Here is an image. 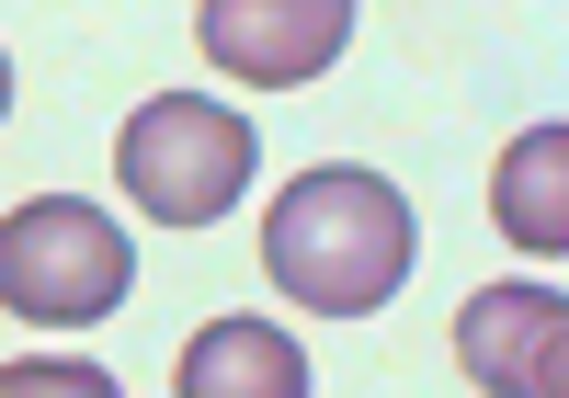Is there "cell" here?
Segmentation results:
<instances>
[{"label": "cell", "instance_id": "2", "mask_svg": "<svg viewBox=\"0 0 569 398\" xmlns=\"http://www.w3.org/2000/svg\"><path fill=\"white\" fill-rule=\"evenodd\" d=\"M114 171H126V193H137V217H160V228H217V217L251 193L262 137H251V115L206 103V91H160V103L126 115Z\"/></svg>", "mask_w": 569, "mask_h": 398}, {"label": "cell", "instance_id": "8", "mask_svg": "<svg viewBox=\"0 0 569 398\" xmlns=\"http://www.w3.org/2000/svg\"><path fill=\"white\" fill-rule=\"evenodd\" d=\"M547 398H569V354H558V387H547Z\"/></svg>", "mask_w": 569, "mask_h": 398}, {"label": "cell", "instance_id": "7", "mask_svg": "<svg viewBox=\"0 0 569 398\" xmlns=\"http://www.w3.org/2000/svg\"><path fill=\"white\" fill-rule=\"evenodd\" d=\"M490 217L512 251H569V126H525L501 148V171H490Z\"/></svg>", "mask_w": 569, "mask_h": 398}, {"label": "cell", "instance_id": "6", "mask_svg": "<svg viewBox=\"0 0 569 398\" xmlns=\"http://www.w3.org/2000/svg\"><path fill=\"white\" fill-rule=\"evenodd\" d=\"M182 398H308V354L273 319H206L171 365Z\"/></svg>", "mask_w": 569, "mask_h": 398}, {"label": "cell", "instance_id": "3", "mask_svg": "<svg viewBox=\"0 0 569 398\" xmlns=\"http://www.w3.org/2000/svg\"><path fill=\"white\" fill-rule=\"evenodd\" d=\"M137 251L103 206L80 193H34V206L0 217V308L34 319V330H91L103 308H126Z\"/></svg>", "mask_w": 569, "mask_h": 398}, {"label": "cell", "instance_id": "5", "mask_svg": "<svg viewBox=\"0 0 569 398\" xmlns=\"http://www.w3.org/2000/svg\"><path fill=\"white\" fill-rule=\"evenodd\" d=\"M558 354H569V296H547V285H479L456 308V365L490 398H547Z\"/></svg>", "mask_w": 569, "mask_h": 398}, {"label": "cell", "instance_id": "1", "mask_svg": "<svg viewBox=\"0 0 569 398\" xmlns=\"http://www.w3.org/2000/svg\"><path fill=\"white\" fill-rule=\"evenodd\" d=\"M421 262V228L399 206L388 171H297L262 217V273L319 319H365L388 308Z\"/></svg>", "mask_w": 569, "mask_h": 398}, {"label": "cell", "instance_id": "4", "mask_svg": "<svg viewBox=\"0 0 569 398\" xmlns=\"http://www.w3.org/2000/svg\"><path fill=\"white\" fill-rule=\"evenodd\" d=\"M194 34L228 80L297 91V80H330V58L353 46V0H206Z\"/></svg>", "mask_w": 569, "mask_h": 398}]
</instances>
